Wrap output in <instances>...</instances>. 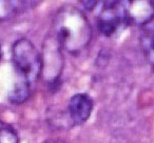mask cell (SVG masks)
<instances>
[{
    "instance_id": "cell-1",
    "label": "cell",
    "mask_w": 154,
    "mask_h": 143,
    "mask_svg": "<svg viewBox=\"0 0 154 143\" xmlns=\"http://www.w3.org/2000/svg\"><path fill=\"white\" fill-rule=\"evenodd\" d=\"M57 40L60 46L76 53L89 43L91 28L86 17L75 10L63 11L57 20Z\"/></svg>"
},
{
    "instance_id": "cell-2",
    "label": "cell",
    "mask_w": 154,
    "mask_h": 143,
    "mask_svg": "<svg viewBox=\"0 0 154 143\" xmlns=\"http://www.w3.org/2000/svg\"><path fill=\"white\" fill-rule=\"evenodd\" d=\"M13 60L21 81L28 84L34 82L42 70L41 56L35 45L26 38L19 39L13 46Z\"/></svg>"
},
{
    "instance_id": "cell-3",
    "label": "cell",
    "mask_w": 154,
    "mask_h": 143,
    "mask_svg": "<svg viewBox=\"0 0 154 143\" xmlns=\"http://www.w3.org/2000/svg\"><path fill=\"white\" fill-rule=\"evenodd\" d=\"M127 23L122 2H105L103 11L98 16V28L103 36L114 35L124 24Z\"/></svg>"
},
{
    "instance_id": "cell-4",
    "label": "cell",
    "mask_w": 154,
    "mask_h": 143,
    "mask_svg": "<svg viewBox=\"0 0 154 143\" xmlns=\"http://www.w3.org/2000/svg\"><path fill=\"white\" fill-rule=\"evenodd\" d=\"M127 23L145 24L154 18V2L152 1H126L122 2Z\"/></svg>"
},
{
    "instance_id": "cell-5",
    "label": "cell",
    "mask_w": 154,
    "mask_h": 143,
    "mask_svg": "<svg viewBox=\"0 0 154 143\" xmlns=\"http://www.w3.org/2000/svg\"><path fill=\"white\" fill-rule=\"evenodd\" d=\"M93 102L86 94H76L69 101V115L75 124H82L90 118Z\"/></svg>"
},
{
    "instance_id": "cell-6",
    "label": "cell",
    "mask_w": 154,
    "mask_h": 143,
    "mask_svg": "<svg viewBox=\"0 0 154 143\" xmlns=\"http://www.w3.org/2000/svg\"><path fill=\"white\" fill-rule=\"evenodd\" d=\"M29 2L23 1H0V20H5L15 15L26 7Z\"/></svg>"
},
{
    "instance_id": "cell-7",
    "label": "cell",
    "mask_w": 154,
    "mask_h": 143,
    "mask_svg": "<svg viewBox=\"0 0 154 143\" xmlns=\"http://www.w3.org/2000/svg\"><path fill=\"white\" fill-rule=\"evenodd\" d=\"M29 93H30V84L24 81H20L12 90L10 94V100L14 103H21L26 100V98L29 97Z\"/></svg>"
},
{
    "instance_id": "cell-8",
    "label": "cell",
    "mask_w": 154,
    "mask_h": 143,
    "mask_svg": "<svg viewBox=\"0 0 154 143\" xmlns=\"http://www.w3.org/2000/svg\"><path fill=\"white\" fill-rule=\"evenodd\" d=\"M141 44L146 58L151 65L154 66V33L146 32L141 36Z\"/></svg>"
},
{
    "instance_id": "cell-9",
    "label": "cell",
    "mask_w": 154,
    "mask_h": 143,
    "mask_svg": "<svg viewBox=\"0 0 154 143\" xmlns=\"http://www.w3.org/2000/svg\"><path fill=\"white\" fill-rule=\"evenodd\" d=\"M0 143H18L16 132L2 121H0Z\"/></svg>"
},
{
    "instance_id": "cell-10",
    "label": "cell",
    "mask_w": 154,
    "mask_h": 143,
    "mask_svg": "<svg viewBox=\"0 0 154 143\" xmlns=\"http://www.w3.org/2000/svg\"><path fill=\"white\" fill-rule=\"evenodd\" d=\"M45 143H60V142H57V141H53V140H50V141H47Z\"/></svg>"
},
{
    "instance_id": "cell-11",
    "label": "cell",
    "mask_w": 154,
    "mask_h": 143,
    "mask_svg": "<svg viewBox=\"0 0 154 143\" xmlns=\"http://www.w3.org/2000/svg\"><path fill=\"white\" fill-rule=\"evenodd\" d=\"M0 58H1V49H0Z\"/></svg>"
}]
</instances>
